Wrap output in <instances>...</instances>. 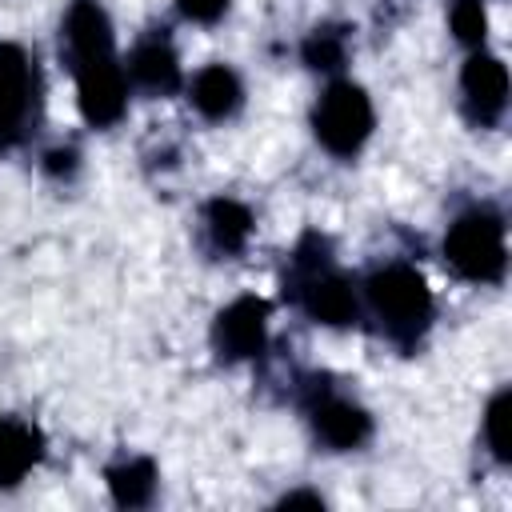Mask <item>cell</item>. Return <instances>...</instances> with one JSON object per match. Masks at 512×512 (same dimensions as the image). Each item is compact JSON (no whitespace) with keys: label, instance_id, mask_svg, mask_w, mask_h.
<instances>
[{"label":"cell","instance_id":"obj_1","mask_svg":"<svg viewBox=\"0 0 512 512\" xmlns=\"http://www.w3.org/2000/svg\"><path fill=\"white\" fill-rule=\"evenodd\" d=\"M368 296L376 304V312L384 316L388 332L396 340H412L428 316H432V296H428V284L416 268L408 264H388L380 268L372 280H368Z\"/></svg>","mask_w":512,"mask_h":512},{"label":"cell","instance_id":"obj_2","mask_svg":"<svg viewBox=\"0 0 512 512\" xmlns=\"http://www.w3.org/2000/svg\"><path fill=\"white\" fill-rule=\"evenodd\" d=\"M448 264L464 280H500L504 276V224L492 212H468L448 228L444 240Z\"/></svg>","mask_w":512,"mask_h":512},{"label":"cell","instance_id":"obj_3","mask_svg":"<svg viewBox=\"0 0 512 512\" xmlns=\"http://www.w3.org/2000/svg\"><path fill=\"white\" fill-rule=\"evenodd\" d=\"M312 124H316V136H320V144L328 152L352 156L368 140V132H372V104H368L364 88H356V84H332L320 96Z\"/></svg>","mask_w":512,"mask_h":512},{"label":"cell","instance_id":"obj_4","mask_svg":"<svg viewBox=\"0 0 512 512\" xmlns=\"http://www.w3.org/2000/svg\"><path fill=\"white\" fill-rule=\"evenodd\" d=\"M76 64V84H80V108L92 124H112L124 116L128 104V84L124 72L116 64V52H88V56H72Z\"/></svg>","mask_w":512,"mask_h":512},{"label":"cell","instance_id":"obj_5","mask_svg":"<svg viewBox=\"0 0 512 512\" xmlns=\"http://www.w3.org/2000/svg\"><path fill=\"white\" fill-rule=\"evenodd\" d=\"M36 104V68L20 44H0V144H12Z\"/></svg>","mask_w":512,"mask_h":512},{"label":"cell","instance_id":"obj_6","mask_svg":"<svg viewBox=\"0 0 512 512\" xmlns=\"http://www.w3.org/2000/svg\"><path fill=\"white\" fill-rule=\"evenodd\" d=\"M264 332H268V304L256 296H240L236 304H228L216 316V348L224 356H256L264 348Z\"/></svg>","mask_w":512,"mask_h":512},{"label":"cell","instance_id":"obj_7","mask_svg":"<svg viewBox=\"0 0 512 512\" xmlns=\"http://www.w3.org/2000/svg\"><path fill=\"white\" fill-rule=\"evenodd\" d=\"M460 84H464L468 108H472V116L480 124H492L504 112V104H508V72H504V64L496 56H472L464 64Z\"/></svg>","mask_w":512,"mask_h":512},{"label":"cell","instance_id":"obj_8","mask_svg":"<svg viewBox=\"0 0 512 512\" xmlns=\"http://www.w3.org/2000/svg\"><path fill=\"white\" fill-rule=\"evenodd\" d=\"M312 424H316L320 440L332 444V448H356L372 432L368 412L356 408L352 400H336V396H328V400H320L312 408Z\"/></svg>","mask_w":512,"mask_h":512},{"label":"cell","instance_id":"obj_9","mask_svg":"<svg viewBox=\"0 0 512 512\" xmlns=\"http://www.w3.org/2000/svg\"><path fill=\"white\" fill-rule=\"evenodd\" d=\"M304 308L320 324H348V320H356V296H352L348 280L344 276H332V272H312L308 276V284H304Z\"/></svg>","mask_w":512,"mask_h":512},{"label":"cell","instance_id":"obj_10","mask_svg":"<svg viewBox=\"0 0 512 512\" xmlns=\"http://www.w3.org/2000/svg\"><path fill=\"white\" fill-rule=\"evenodd\" d=\"M64 40L72 56H88V52H108L112 48V28L108 16L96 0H76L64 16Z\"/></svg>","mask_w":512,"mask_h":512},{"label":"cell","instance_id":"obj_11","mask_svg":"<svg viewBox=\"0 0 512 512\" xmlns=\"http://www.w3.org/2000/svg\"><path fill=\"white\" fill-rule=\"evenodd\" d=\"M192 104H196L204 116H212V120L232 116V112L240 108V80H236V72L224 68V64L204 68V72L192 80Z\"/></svg>","mask_w":512,"mask_h":512},{"label":"cell","instance_id":"obj_12","mask_svg":"<svg viewBox=\"0 0 512 512\" xmlns=\"http://www.w3.org/2000/svg\"><path fill=\"white\" fill-rule=\"evenodd\" d=\"M128 72H132L144 88H152V92H176V84H180V64H176L172 48L160 44V40L140 44V48L132 52V60H128Z\"/></svg>","mask_w":512,"mask_h":512},{"label":"cell","instance_id":"obj_13","mask_svg":"<svg viewBox=\"0 0 512 512\" xmlns=\"http://www.w3.org/2000/svg\"><path fill=\"white\" fill-rule=\"evenodd\" d=\"M40 460V436L24 424H0V484H16Z\"/></svg>","mask_w":512,"mask_h":512},{"label":"cell","instance_id":"obj_14","mask_svg":"<svg viewBox=\"0 0 512 512\" xmlns=\"http://www.w3.org/2000/svg\"><path fill=\"white\" fill-rule=\"evenodd\" d=\"M208 232H212V244L224 248V252H240L248 244V232H252V216L244 204L236 200H212L208 204Z\"/></svg>","mask_w":512,"mask_h":512},{"label":"cell","instance_id":"obj_15","mask_svg":"<svg viewBox=\"0 0 512 512\" xmlns=\"http://www.w3.org/2000/svg\"><path fill=\"white\" fill-rule=\"evenodd\" d=\"M108 488H112L116 504H124V508H140V504H148L152 492H156V468H152V460H128V464H116V468L108 472Z\"/></svg>","mask_w":512,"mask_h":512},{"label":"cell","instance_id":"obj_16","mask_svg":"<svg viewBox=\"0 0 512 512\" xmlns=\"http://www.w3.org/2000/svg\"><path fill=\"white\" fill-rule=\"evenodd\" d=\"M508 420H512V392H496L492 404H488V416H484V428H488V444L500 460H512V440H508Z\"/></svg>","mask_w":512,"mask_h":512},{"label":"cell","instance_id":"obj_17","mask_svg":"<svg viewBox=\"0 0 512 512\" xmlns=\"http://www.w3.org/2000/svg\"><path fill=\"white\" fill-rule=\"evenodd\" d=\"M452 32L464 40V44H480L484 32H488V16L480 8V0H460L452 8Z\"/></svg>","mask_w":512,"mask_h":512},{"label":"cell","instance_id":"obj_18","mask_svg":"<svg viewBox=\"0 0 512 512\" xmlns=\"http://www.w3.org/2000/svg\"><path fill=\"white\" fill-rule=\"evenodd\" d=\"M304 60L312 68H340L344 64V40L336 32H312L304 44Z\"/></svg>","mask_w":512,"mask_h":512},{"label":"cell","instance_id":"obj_19","mask_svg":"<svg viewBox=\"0 0 512 512\" xmlns=\"http://www.w3.org/2000/svg\"><path fill=\"white\" fill-rule=\"evenodd\" d=\"M224 8H228V0H180V12H184L188 20H200V24L216 20Z\"/></svg>","mask_w":512,"mask_h":512},{"label":"cell","instance_id":"obj_20","mask_svg":"<svg viewBox=\"0 0 512 512\" xmlns=\"http://www.w3.org/2000/svg\"><path fill=\"white\" fill-rule=\"evenodd\" d=\"M284 504H320V496H308V492H292V496H284Z\"/></svg>","mask_w":512,"mask_h":512}]
</instances>
